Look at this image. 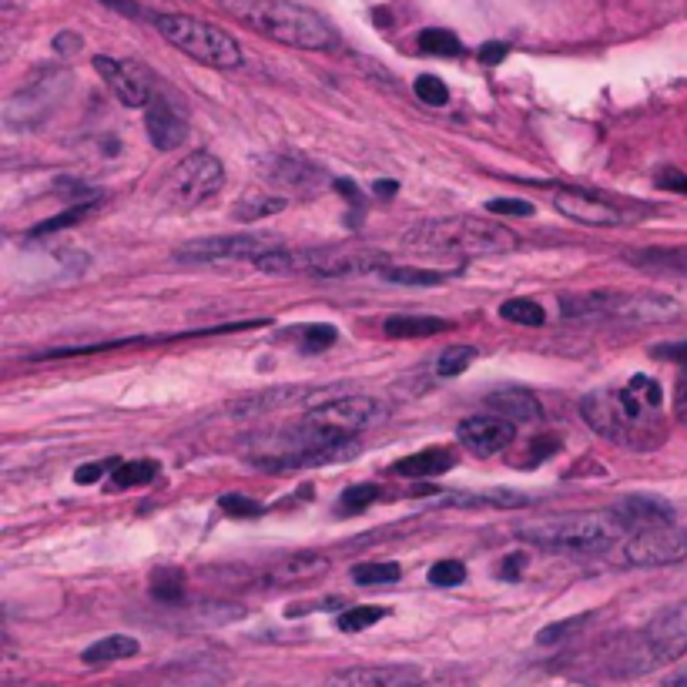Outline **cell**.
Instances as JSON below:
<instances>
[{"label":"cell","instance_id":"obj_24","mask_svg":"<svg viewBox=\"0 0 687 687\" xmlns=\"http://www.w3.org/2000/svg\"><path fill=\"white\" fill-rule=\"evenodd\" d=\"M383 329H386L389 339H419V336L446 332L450 329V322L436 319V316H389Z\"/></svg>","mask_w":687,"mask_h":687},{"label":"cell","instance_id":"obj_44","mask_svg":"<svg viewBox=\"0 0 687 687\" xmlns=\"http://www.w3.org/2000/svg\"><path fill=\"white\" fill-rule=\"evenodd\" d=\"M486 208L496 212V215H517V218H530L533 215V205L523 202V198H493Z\"/></svg>","mask_w":687,"mask_h":687},{"label":"cell","instance_id":"obj_48","mask_svg":"<svg viewBox=\"0 0 687 687\" xmlns=\"http://www.w3.org/2000/svg\"><path fill=\"white\" fill-rule=\"evenodd\" d=\"M657 188H667V192H681L687 195V175H681V171H661L657 175Z\"/></svg>","mask_w":687,"mask_h":687},{"label":"cell","instance_id":"obj_42","mask_svg":"<svg viewBox=\"0 0 687 687\" xmlns=\"http://www.w3.org/2000/svg\"><path fill=\"white\" fill-rule=\"evenodd\" d=\"M339 339V332H336V326H305L302 329V349L305 352H319V349H329L332 342Z\"/></svg>","mask_w":687,"mask_h":687},{"label":"cell","instance_id":"obj_32","mask_svg":"<svg viewBox=\"0 0 687 687\" xmlns=\"http://www.w3.org/2000/svg\"><path fill=\"white\" fill-rule=\"evenodd\" d=\"M399 564H393V560H383V564H359L356 570H352V580H356L359 587H383V584H396L399 580Z\"/></svg>","mask_w":687,"mask_h":687},{"label":"cell","instance_id":"obj_35","mask_svg":"<svg viewBox=\"0 0 687 687\" xmlns=\"http://www.w3.org/2000/svg\"><path fill=\"white\" fill-rule=\"evenodd\" d=\"M473 359H476V349L473 346H450V349H443V356L436 359V376H443V379L460 376V372L470 369Z\"/></svg>","mask_w":687,"mask_h":687},{"label":"cell","instance_id":"obj_23","mask_svg":"<svg viewBox=\"0 0 687 687\" xmlns=\"http://www.w3.org/2000/svg\"><path fill=\"white\" fill-rule=\"evenodd\" d=\"M329 570V560L322 553H292L285 557L282 564H275L269 570L272 584H302V580H312Z\"/></svg>","mask_w":687,"mask_h":687},{"label":"cell","instance_id":"obj_49","mask_svg":"<svg viewBox=\"0 0 687 687\" xmlns=\"http://www.w3.org/2000/svg\"><path fill=\"white\" fill-rule=\"evenodd\" d=\"M674 416L687 423V366L681 372V379H677V389H674Z\"/></svg>","mask_w":687,"mask_h":687},{"label":"cell","instance_id":"obj_39","mask_svg":"<svg viewBox=\"0 0 687 687\" xmlns=\"http://www.w3.org/2000/svg\"><path fill=\"white\" fill-rule=\"evenodd\" d=\"M413 91H416L419 101L433 104V108H443V104L450 101V88H446V84L436 78V74H419L416 84H413Z\"/></svg>","mask_w":687,"mask_h":687},{"label":"cell","instance_id":"obj_36","mask_svg":"<svg viewBox=\"0 0 687 687\" xmlns=\"http://www.w3.org/2000/svg\"><path fill=\"white\" fill-rule=\"evenodd\" d=\"M91 208H94V205H71L68 212H61V215L47 218V222H41V225H34V228H31V238H44V235H51V232H61V228L78 225L81 218L91 215Z\"/></svg>","mask_w":687,"mask_h":687},{"label":"cell","instance_id":"obj_53","mask_svg":"<svg viewBox=\"0 0 687 687\" xmlns=\"http://www.w3.org/2000/svg\"><path fill=\"white\" fill-rule=\"evenodd\" d=\"M396 181L393 178H383V181H376V185H372V195H383V198H393L396 195Z\"/></svg>","mask_w":687,"mask_h":687},{"label":"cell","instance_id":"obj_19","mask_svg":"<svg viewBox=\"0 0 687 687\" xmlns=\"http://www.w3.org/2000/svg\"><path fill=\"white\" fill-rule=\"evenodd\" d=\"M145 128H148L151 145L158 151H175L185 145V138H188V124L181 121L178 114L171 111V104L161 98H151L148 114H145Z\"/></svg>","mask_w":687,"mask_h":687},{"label":"cell","instance_id":"obj_22","mask_svg":"<svg viewBox=\"0 0 687 687\" xmlns=\"http://www.w3.org/2000/svg\"><path fill=\"white\" fill-rule=\"evenodd\" d=\"M456 466V453L446 450V446H429V450H419L406 460L393 463V473L403 476V480H429V476H443Z\"/></svg>","mask_w":687,"mask_h":687},{"label":"cell","instance_id":"obj_14","mask_svg":"<svg viewBox=\"0 0 687 687\" xmlns=\"http://www.w3.org/2000/svg\"><path fill=\"white\" fill-rule=\"evenodd\" d=\"M94 71L111 84V91L118 94L121 104H128V108H148L151 104V78L141 64L114 61V57L98 54L94 57Z\"/></svg>","mask_w":687,"mask_h":687},{"label":"cell","instance_id":"obj_29","mask_svg":"<svg viewBox=\"0 0 687 687\" xmlns=\"http://www.w3.org/2000/svg\"><path fill=\"white\" fill-rule=\"evenodd\" d=\"M383 496H386V490L379 483L349 486V490L339 496V517H356V513H366L372 503H379Z\"/></svg>","mask_w":687,"mask_h":687},{"label":"cell","instance_id":"obj_40","mask_svg":"<svg viewBox=\"0 0 687 687\" xmlns=\"http://www.w3.org/2000/svg\"><path fill=\"white\" fill-rule=\"evenodd\" d=\"M466 580V564L460 560H436L429 567V584L433 587H460Z\"/></svg>","mask_w":687,"mask_h":687},{"label":"cell","instance_id":"obj_52","mask_svg":"<svg viewBox=\"0 0 687 687\" xmlns=\"http://www.w3.org/2000/svg\"><path fill=\"white\" fill-rule=\"evenodd\" d=\"M336 192H339V195H346V198H352V205H359V188L352 185L349 178H339V181H336Z\"/></svg>","mask_w":687,"mask_h":687},{"label":"cell","instance_id":"obj_11","mask_svg":"<svg viewBox=\"0 0 687 687\" xmlns=\"http://www.w3.org/2000/svg\"><path fill=\"white\" fill-rule=\"evenodd\" d=\"M272 248H279L275 238L265 235H215V238H195L175 248V262H259L262 255H269Z\"/></svg>","mask_w":687,"mask_h":687},{"label":"cell","instance_id":"obj_31","mask_svg":"<svg viewBox=\"0 0 687 687\" xmlns=\"http://www.w3.org/2000/svg\"><path fill=\"white\" fill-rule=\"evenodd\" d=\"M389 614L386 607H372V604H362V607H349V610H342L339 620H336V627L342 634H359V631H366V627L372 624H379Z\"/></svg>","mask_w":687,"mask_h":687},{"label":"cell","instance_id":"obj_34","mask_svg":"<svg viewBox=\"0 0 687 687\" xmlns=\"http://www.w3.org/2000/svg\"><path fill=\"white\" fill-rule=\"evenodd\" d=\"M419 47L426 54H440V57H460L463 44L453 31H443V27H429V31L419 34Z\"/></svg>","mask_w":687,"mask_h":687},{"label":"cell","instance_id":"obj_1","mask_svg":"<svg viewBox=\"0 0 687 687\" xmlns=\"http://www.w3.org/2000/svg\"><path fill=\"white\" fill-rule=\"evenodd\" d=\"M664 389L651 376H631L620 389H597L580 399L584 423L610 443L651 450L664 440L661 423Z\"/></svg>","mask_w":687,"mask_h":687},{"label":"cell","instance_id":"obj_30","mask_svg":"<svg viewBox=\"0 0 687 687\" xmlns=\"http://www.w3.org/2000/svg\"><path fill=\"white\" fill-rule=\"evenodd\" d=\"M500 316L513 322V326H527V329H537L543 326V319H547V312H543V305H537L533 299H507L500 305Z\"/></svg>","mask_w":687,"mask_h":687},{"label":"cell","instance_id":"obj_6","mask_svg":"<svg viewBox=\"0 0 687 687\" xmlns=\"http://www.w3.org/2000/svg\"><path fill=\"white\" fill-rule=\"evenodd\" d=\"M560 312L567 319H620L637 322V326H654V322H671L681 316V305L657 292H620V289H594L587 295H570L560 302Z\"/></svg>","mask_w":687,"mask_h":687},{"label":"cell","instance_id":"obj_26","mask_svg":"<svg viewBox=\"0 0 687 687\" xmlns=\"http://www.w3.org/2000/svg\"><path fill=\"white\" fill-rule=\"evenodd\" d=\"M289 205L282 195H265V192H248L235 202V218L238 222H259L265 215H279Z\"/></svg>","mask_w":687,"mask_h":687},{"label":"cell","instance_id":"obj_2","mask_svg":"<svg viewBox=\"0 0 687 687\" xmlns=\"http://www.w3.org/2000/svg\"><path fill=\"white\" fill-rule=\"evenodd\" d=\"M218 4L235 21L252 27L255 34L285 47H299V51H332V47H339L336 31L316 11L292 4V0H218Z\"/></svg>","mask_w":687,"mask_h":687},{"label":"cell","instance_id":"obj_4","mask_svg":"<svg viewBox=\"0 0 687 687\" xmlns=\"http://www.w3.org/2000/svg\"><path fill=\"white\" fill-rule=\"evenodd\" d=\"M624 533V523L617 513H550L527 523L517 530L520 540L533 543L540 550L553 553H577V557H594V553H607Z\"/></svg>","mask_w":687,"mask_h":687},{"label":"cell","instance_id":"obj_45","mask_svg":"<svg viewBox=\"0 0 687 687\" xmlns=\"http://www.w3.org/2000/svg\"><path fill=\"white\" fill-rule=\"evenodd\" d=\"M114 460H101V463H88V466H78L74 470V483H81V486H91V483H98L104 473H114Z\"/></svg>","mask_w":687,"mask_h":687},{"label":"cell","instance_id":"obj_13","mask_svg":"<svg viewBox=\"0 0 687 687\" xmlns=\"http://www.w3.org/2000/svg\"><path fill=\"white\" fill-rule=\"evenodd\" d=\"M553 205H557L560 215L574 218V222H580V225L614 228V225L627 222L624 208H617L614 202H607V198L587 192V188H560V192L553 195Z\"/></svg>","mask_w":687,"mask_h":687},{"label":"cell","instance_id":"obj_21","mask_svg":"<svg viewBox=\"0 0 687 687\" xmlns=\"http://www.w3.org/2000/svg\"><path fill=\"white\" fill-rule=\"evenodd\" d=\"M305 399H312V389H302V386H279V389H265V393H252V396L235 399V403L228 406V413H238V416H259V413H272V409H285V406L305 403Z\"/></svg>","mask_w":687,"mask_h":687},{"label":"cell","instance_id":"obj_9","mask_svg":"<svg viewBox=\"0 0 687 687\" xmlns=\"http://www.w3.org/2000/svg\"><path fill=\"white\" fill-rule=\"evenodd\" d=\"M225 185V165L218 161L212 151H195L188 155L181 165L165 178L161 188V202L168 208H198L208 198H215Z\"/></svg>","mask_w":687,"mask_h":687},{"label":"cell","instance_id":"obj_25","mask_svg":"<svg viewBox=\"0 0 687 687\" xmlns=\"http://www.w3.org/2000/svg\"><path fill=\"white\" fill-rule=\"evenodd\" d=\"M141 651V644L128 634H111L94 641L88 651H84V664H111V661H124V657H135Z\"/></svg>","mask_w":687,"mask_h":687},{"label":"cell","instance_id":"obj_12","mask_svg":"<svg viewBox=\"0 0 687 687\" xmlns=\"http://www.w3.org/2000/svg\"><path fill=\"white\" fill-rule=\"evenodd\" d=\"M624 564L627 567H671L681 564L687 557V530L674 527V523H661V527H644L634 530L631 540L624 543Z\"/></svg>","mask_w":687,"mask_h":687},{"label":"cell","instance_id":"obj_5","mask_svg":"<svg viewBox=\"0 0 687 687\" xmlns=\"http://www.w3.org/2000/svg\"><path fill=\"white\" fill-rule=\"evenodd\" d=\"M262 272L272 275H322V279H346V275L383 272L389 265L386 252L376 248H346V245H322V248H272L259 262Z\"/></svg>","mask_w":687,"mask_h":687},{"label":"cell","instance_id":"obj_7","mask_svg":"<svg viewBox=\"0 0 687 687\" xmlns=\"http://www.w3.org/2000/svg\"><path fill=\"white\" fill-rule=\"evenodd\" d=\"M389 409L376 396H336L319 403L299 426L302 446H332L356 440L362 429L383 423Z\"/></svg>","mask_w":687,"mask_h":687},{"label":"cell","instance_id":"obj_20","mask_svg":"<svg viewBox=\"0 0 687 687\" xmlns=\"http://www.w3.org/2000/svg\"><path fill=\"white\" fill-rule=\"evenodd\" d=\"M486 406H490L496 416H507L510 423H540L543 419L540 399L533 396L530 389H520V386L493 389V393L486 396Z\"/></svg>","mask_w":687,"mask_h":687},{"label":"cell","instance_id":"obj_54","mask_svg":"<svg viewBox=\"0 0 687 687\" xmlns=\"http://www.w3.org/2000/svg\"><path fill=\"white\" fill-rule=\"evenodd\" d=\"M661 687H687V677H674V681H667Z\"/></svg>","mask_w":687,"mask_h":687},{"label":"cell","instance_id":"obj_38","mask_svg":"<svg viewBox=\"0 0 687 687\" xmlns=\"http://www.w3.org/2000/svg\"><path fill=\"white\" fill-rule=\"evenodd\" d=\"M151 594H155L161 604H178L181 597H185V584H181V574L178 570H161L151 580Z\"/></svg>","mask_w":687,"mask_h":687},{"label":"cell","instance_id":"obj_15","mask_svg":"<svg viewBox=\"0 0 687 687\" xmlns=\"http://www.w3.org/2000/svg\"><path fill=\"white\" fill-rule=\"evenodd\" d=\"M423 671L413 664H362L329 677V687H419Z\"/></svg>","mask_w":687,"mask_h":687},{"label":"cell","instance_id":"obj_33","mask_svg":"<svg viewBox=\"0 0 687 687\" xmlns=\"http://www.w3.org/2000/svg\"><path fill=\"white\" fill-rule=\"evenodd\" d=\"M386 282H396V285H440V282H446L450 279V275L446 272H433V269H409V265H386L383 272Z\"/></svg>","mask_w":687,"mask_h":687},{"label":"cell","instance_id":"obj_27","mask_svg":"<svg viewBox=\"0 0 687 687\" xmlns=\"http://www.w3.org/2000/svg\"><path fill=\"white\" fill-rule=\"evenodd\" d=\"M627 259L634 265H644V269L687 272V248H644V252H631Z\"/></svg>","mask_w":687,"mask_h":687},{"label":"cell","instance_id":"obj_17","mask_svg":"<svg viewBox=\"0 0 687 687\" xmlns=\"http://www.w3.org/2000/svg\"><path fill=\"white\" fill-rule=\"evenodd\" d=\"M255 168L265 181L282 188H295V192H316L322 185V175L309 165L302 155H269L255 158Z\"/></svg>","mask_w":687,"mask_h":687},{"label":"cell","instance_id":"obj_10","mask_svg":"<svg viewBox=\"0 0 687 687\" xmlns=\"http://www.w3.org/2000/svg\"><path fill=\"white\" fill-rule=\"evenodd\" d=\"M687 654V600L664 607L644 627L641 647H637L634 671H651V667L671 664Z\"/></svg>","mask_w":687,"mask_h":687},{"label":"cell","instance_id":"obj_41","mask_svg":"<svg viewBox=\"0 0 687 687\" xmlns=\"http://www.w3.org/2000/svg\"><path fill=\"white\" fill-rule=\"evenodd\" d=\"M587 614H580V617H570V620H557V624H550V627H543V631L537 634V644L543 647H550V644H557V641H564V637H570L574 631H580V627L587 624Z\"/></svg>","mask_w":687,"mask_h":687},{"label":"cell","instance_id":"obj_46","mask_svg":"<svg viewBox=\"0 0 687 687\" xmlns=\"http://www.w3.org/2000/svg\"><path fill=\"white\" fill-rule=\"evenodd\" d=\"M527 450H530V460L523 463V466L543 463V460H550V456L560 450V440H557V436H540V440H533V443L527 446Z\"/></svg>","mask_w":687,"mask_h":687},{"label":"cell","instance_id":"obj_37","mask_svg":"<svg viewBox=\"0 0 687 687\" xmlns=\"http://www.w3.org/2000/svg\"><path fill=\"white\" fill-rule=\"evenodd\" d=\"M54 192L61 195L68 205H94L101 198L98 188H91L88 181H78V178H61L54 185Z\"/></svg>","mask_w":687,"mask_h":687},{"label":"cell","instance_id":"obj_50","mask_svg":"<svg viewBox=\"0 0 687 687\" xmlns=\"http://www.w3.org/2000/svg\"><path fill=\"white\" fill-rule=\"evenodd\" d=\"M507 54H510V47L503 44V41H490V44H483V47H480V61H483V64H490V68H493V64H500Z\"/></svg>","mask_w":687,"mask_h":687},{"label":"cell","instance_id":"obj_43","mask_svg":"<svg viewBox=\"0 0 687 687\" xmlns=\"http://www.w3.org/2000/svg\"><path fill=\"white\" fill-rule=\"evenodd\" d=\"M218 507H222L228 517H262L265 507L255 500H248V496H238V493H228L218 500Z\"/></svg>","mask_w":687,"mask_h":687},{"label":"cell","instance_id":"obj_3","mask_svg":"<svg viewBox=\"0 0 687 687\" xmlns=\"http://www.w3.org/2000/svg\"><path fill=\"white\" fill-rule=\"evenodd\" d=\"M403 242L416 252H443V255H463V259H480V255H507L517 252L520 238L507 225L486 222L473 215H450V218H429V222L413 225L403 235Z\"/></svg>","mask_w":687,"mask_h":687},{"label":"cell","instance_id":"obj_51","mask_svg":"<svg viewBox=\"0 0 687 687\" xmlns=\"http://www.w3.org/2000/svg\"><path fill=\"white\" fill-rule=\"evenodd\" d=\"M654 352L661 359H674V362H684V366H687V339L677 342V346H661V349H654Z\"/></svg>","mask_w":687,"mask_h":687},{"label":"cell","instance_id":"obj_18","mask_svg":"<svg viewBox=\"0 0 687 687\" xmlns=\"http://www.w3.org/2000/svg\"><path fill=\"white\" fill-rule=\"evenodd\" d=\"M617 520L624 523V530H644V527H661V523H674V507L661 496H624L614 507Z\"/></svg>","mask_w":687,"mask_h":687},{"label":"cell","instance_id":"obj_47","mask_svg":"<svg viewBox=\"0 0 687 687\" xmlns=\"http://www.w3.org/2000/svg\"><path fill=\"white\" fill-rule=\"evenodd\" d=\"M523 567H527V553H510V557H503V564H500V577L517 580L523 574Z\"/></svg>","mask_w":687,"mask_h":687},{"label":"cell","instance_id":"obj_8","mask_svg":"<svg viewBox=\"0 0 687 687\" xmlns=\"http://www.w3.org/2000/svg\"><path fill=\"white\" fill-rule=\"evenodd\" d=\"M155 27L161 31V37L178 47L181 54L195 57L198 64L215 71H235L242 68V47L228 31L222 27L202 21V17H188V14H158Z\"/></svg>","mask_w":687,"mask_h":687},{"label":"cell","instance_id":"obj_16","mask_svg":"<svg viewBox=\"0 0 687 687\" xmlns=\"http://www.w3.org/2000/svg\"><path fill=\"white\" fill-rule=\"evenodd\" d=\"M460 443L466 450H473L476 456H493L517 440V426L510 423L507 416H470L463 419L460 429H456Z\"/></svg>","mask_w":687,"mask_h":687},{"label":"cell","instance_id":"obj_28","mask_svg":"<svg viewBox=\"0 0 687 687\" xmlns=\"http://www.w3.org/2000/svg\"><path fill=\"white\" fill-rule=\"evenodd\" d=\"M155 476H161V466L155 460H135V463H118L111 473V490H131V486H145Z\"/></svg>","mask_w":687,"mask_h":687}]
</instances>
